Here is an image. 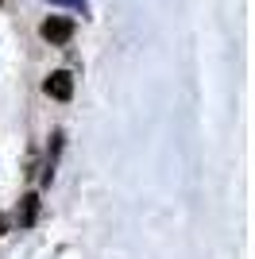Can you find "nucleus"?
I'll return each mask as SVG.
<instances>
[{
  "label": "nucleus",
  "mask_w": 255,
  "mask_h": 259,
  "mask_svg": "<svg viewBox=\"0 0 255 259\" xmlns=\"http://www.w3.org/2000/svg\"><path fill=\"white\" fill-rule=\"evenodd\" d=\"M39 35L51 47H66L70 39H74V20H70V16H47L42 27H39Z\"/></svg>",
  "instance_id": "f257e3e1"
},
{
  "label": "nucleus",
  "mask_w": 255,
  "mask_h": 259,
  "mask_svg": "<svg viewBox=\"0 0 255 259\" xmlns=\"http://www.w3.org/2000/svg\"><path fill=\"white\" fill-rule=\"evenodd\" d=\"M42 89H47V97H54V101H70V97H74V74L54 70V74L42 81Z\"/></svg>",
  "instance_id": "f03ea898"
},
{
  "label": "nucleus",
  "mask_w": 255,
  "mask_h": 259,
  "mask_svg": "<svg viewBox=\"0 0 255 259\" xmlns=\"http://www.w3.org/2000/svg\"><path fill=\"white\" fill-rule=\"evenodd\" d=\"M39 205H42L39 194H23L20 197V213H16L20 217V228H31L35 221H39Z\"/></svg>",
  "instance_id": "7ed1b4c3"
},
{
  "label": "nucleus",
  "mask_w": 255,
  "mask_h": 259,
  "mask_svg": "<svg viewBox=\"0 0 255 259\" xmlns=\"http://www.w3.org/2000/svg\"><path fill=\"white\" fill-rule=\"evenodd\" d=\"M51 4H77V8H85V0H51Z\"/></svg>",
  "instance_id": "20e7f679"
},
{
  "label": "nucleus",
  "mask_w": 255,
  "mask_h": 259,
  "mask_svg": "<svg viewBox=\"0 0 255 259\" xmlns=\"http://www.w3.org/2000/svg\"><path fill=\"white\" fill-rule=\"evenodd\" d=\"M0 232H8V221H4V217H0Z\"/></svg>",
  "instance_id": "39448f33"
}]
</instances>
